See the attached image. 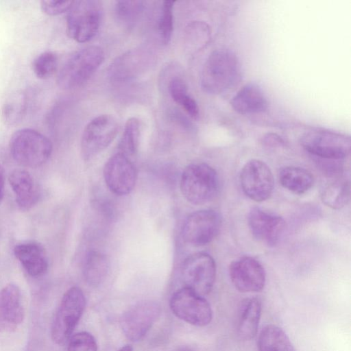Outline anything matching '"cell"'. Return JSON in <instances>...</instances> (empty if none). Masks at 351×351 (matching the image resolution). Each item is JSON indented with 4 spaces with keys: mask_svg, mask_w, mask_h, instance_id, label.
I'll return each mask as SVG.
<instances>
[{
    "mask_svg": "<svg viewBox=\"0 0 351 351\" xmlns=\"http://www.w3.org/2000/svg\"><path fill=\"white\" fill-rule=\"evenodd\" d=\"M241 77V66L230 49L213 51L206 60L200 75L202 89L209 95H219L235 86Z\"/></svg>",
    "mask_w": 351,
    "mask_h": 351,
    "instance_id": "6da1fadb",
    "label": "cell"
},
{
    "mask_svg": "<svg viewBox=\"0 0 351 351\" xmlns=\"http://www.w3.org/2000/svg\"><path fill=\"white\" fill-rule=\"evenodd\" d=\"M219 189L217 171L204 162L192 163L183 170L180 178V191L191 204L202 205L210 202Z\"/></svg>",
    "mask_w": 351,
    "mask_h": 351,
    "instance_id": "7a4b0ae2",
    "label": "cell"
},
{
    "mask_svg": "<svg viewBox=\"0 0 351 351\" xmlns=\"http://www.w3.org/2000/svg\"><path fill=\"white\" fill-rule=\"evenodd\" d=\"M10 154L19 164L35 168L45 164L52 152L50 140L37 130L23 128L16 131L10 140Z\"/></svg>",
    "mask_w": 351,
    "mask_h": 351,
    "instance_id": "3957f363",
    "label": "cell"
},
{
    "mask_svg": "<svg viewBox=\"0 0 351 351\" xmlns=\"http://www.w3.org/2000/svg\"><path fill=\"white\" fill-rule=\"evenodd\" d=\"M104 59V51L98 46H89L75 52L60 69L58 84L64 89L82 86L97 71Z\"/></svg>",
    "mask_w": 351,
    "mask_h": 351,
    "instance_id": "277c9868",
    "label": "cell"
},
{
    "mask_svg": "<svg viewBox=\"0 0 351 351\" xmlns=\"http://www.w3.org/2000/svg\"><path fill=\"white\" fill-rule=\"evenodd\" d=\"M85 306L86 298L80 288L73 287L65 292L51 324V336L54 343L63 345L69 340Z\"/></svg>",
    "mask_w": 351,
    "mask_h": 351,
    "instance_id": "5b68a950",
    "label": "cell"
},
{
    "mask_svg": "<svg viewBox=\"0 0 351 351\" xmlns=\"http://www.w3.org/2000/svg\"><path fill=\"white\" fill-rule=\"evenodd\" d=\"M101 19L100 1H73L66 19L67 32L71 38L78 43L88 42L97 34Z\"/></svg>",
    "mask_w": 351,
    "mask_h": 351,
    "instance_id": "8992f818",
    "label": "cell"
},
{
    "mask_svg": "<svg viewBox=\"0 0 351 351\" xmlns=\"http://www.w3.org/2000/svg\"><path fill=\"white\" fill-rule=\"evenodd\" d=\"M300 144L308 153L326 160H341L350 152V138L327 130L313 129L305 132Z\"/></svg>",
    "mask_w": 351,
    "mask_h": 351,
    "instance_id": "52a82bcc",
    "label": "cell"
},
{
    "mask_svg": "<svg viewBox=\"0 0 351 351\" xmlns=\"http://www.w3.org/2000/svg\"><path fill=\"white\" fill-rule=\"evenodd\" d=\"M216 263L208 253L196 252L187 256L180 269V278L184 287L201 295L212 290L216 278Z\"/></svg>",
    "mask_w": 351,
    "mask_h": 351,
    "instance_id": "ba28073f",
    "label": "cell"
},
{
    "mask_svg": "<svg viewBox=\"0 0 351 351\" xmlns=\"http://www.w3.org/2000/svg\"><path fill=\"white\" fill-rule=\"evenodd\" d=\"M169 306L178 318L195 326H207L213 319L209 302L203 295L186 287H183L173 293Z\"/></svg>",
    "mask_w": 351,
    "mask_h": 351,
    "instance_id": "9c48e42d",
    "label": "cell"
},
{
    "mask_svg": "<svg viewBox=\"0 0 351 351\" xmlns=\"http://www.w3.org/2000/svg\"><path fill=\"white\" fill-rule=\"evenodd\" d=\"M119 131L117 120L112 115L101 114L92 119L85 127L81 139V154L90 160L106 149Z\"/></svg>",
    "mask_w": 351,
    "mask_h": 351,
    "instance_id": "30bf717a",
    "label": "cell"
},
{
    "mask_svg": "<svg viewBox=\"0 0 351 351\" xmlns=\"http://www.w3.org/2000/svg\"><path fill=\"white\" fill-rule=\"evenodd\" d=\"M221 227V217L213 209H202L191 213L182 227L183 240L193 246L210 243L218 235Z\"/></svg>",
    "mask_w": 351,
    "mask_h": 351,
    "instance_id": "8fae6325",
    "label": "cell"
},
{
    "mask_svg": "<svg viewBox=\"0 0 351 351\" xmlns=\"http://www.w3.org/2000/svg\"><path fill=\"white\" fill-rule=\"evenodd\" d=\"M239 182L244 194L257 202L269 199L274 191L273 173L269 167L258 159H252L243 166Z\"/></svg>",
    "mask_w": 351,
    "mask_h": 351,
    "instance_id": "7c38bea8",
    "label": "cell"
},
{
    "mask_svg": "<svg viewBox=\"0 0 351 351\" xmlns=\"http://www.w3.org/2000/svg\"><path fill=\"white\" fill-rule=\"evenodd\" d=\"M161 313L160 304L154 301L139 302L122 315L120 325L125 337L136 342L144 338Z\"/></svg>",
    "mask_w": 351,
    "mask_h": 351,
    "instance_id": "4fadbf2b",
    "label": "cell"
},
{
    "mask_svg": "<svg viewBox=\"0 0 351 351\" xmlns=\"http://www.w3.org/2000/svg\"><path fill=\"white\" fill-rule=\"evenodd\" d=\"M103 175L108 189L119 196L130 193L137 180L135 166L129 157L120 152L114 154L106 161Z\"/></svg>",
    "mask_w": 351,
    "mask_h": 351,
    "instance_id": "5bb4252c",
    "label": "cell"
},
{
    "mask_svg": "<svg viewBox=\"0 0 351 351\" xmlns=\"http://www.w3.org/2000/svg\"><path fill=\"white\" fill-rule=\"evenodd\" d=\"M229 276L234 287L242 293L261 291L265 285L266 273L261 263L251 256H243L229 265Z\"/></svg>",
    "mask_w": 351,
    "mask_h": 351,
    "instance_id": "9a60e30c",
    "label": "cell"
},
{
    "mask_svg": "<svg viewBox=\"0 0 351 351\" xmlns=\"http://www.w3.org/2000/svg\"><path fill=\"white\" fill-rule=\"evenodd\" d=\"M153 61V54L148 49L135 48L114 60L108 68V74L114 82L130 81L146 71Z\"/></svg>",
    "mask_w": 351,
    "mask_h": 351,
    "instance_id": "2e32d148",
    "label": "cell"
},
{
    "mask_svg": "<svg viewBox=\"0 0 351 351\" xmlns=\"http://www.w3.org/2000/svg\"><path fill=\"white\" fill-rule=\"evenodd\" d=\"M247 224L253 237L269 247H274L279 243L285 230L282 217L259 207L251 208Z\"/></svg>",
    "mask_w": 351,
    "mask_h": 351,
    "instance_id": "e0dca14e",
    "label": "cell"
},
{
    "mask_svg": "<svg viewBox=\"0 0 351 351\" xmlns=\"http://www.w3.org/2000/svg\"><path fill=\"white\" fill-rule=\"evenodd\" d=\"M24 318V307L20 289L8 284L0 290V332L14 331Z\"/></svg>",
    "mask_w": 351,
    "mask_h": 351,
    "instance_id": "ac0fdd59",
    "label": "cell"
},
{
    "mask_svg": "<svg viewBox=\"0 0 351 351\" xmlns=\"http://www.w3.org/2000/svg\"><path fill=\"white\" fill-rule=\"evenodd\" d=\"M261 301L256 297L243 299L239 306L236 331L242 341L254 339L258 332L261 319Z\"/></svg>",
    "mask_w": 351,
    "mask_h": 351,
    "instance_id": "d6986e66",
    "label": "cell"
},
{
    "mask_svg": "<svg viewBox=\"0 0 351 351\" xmlns=\"http://www.w3.org/2000/svg\"><path fill=\"white\" fill-rule=\"evenodd\" d=\"M230 104L237 112L242 114L263 112L268 107L262 88L254 82L242 86L232 98Z\"/></svg>",
    "mask_w": 351,
    "mask_h": 351,
    "instance_id": "ffe728a7",
    "label": "cell"
},
{
    "mask_svg": "<svg viewBox=\"0 0 351 351\" xmlns=\"http://www.w3.org/2000/svg\"><path fill=\"white\" fill-rule=\"evenodd\" d=\"M14 253L30 276L38 277L47 270V254L41 244L34 241L20 243L14 247Z\"/></svg>",
    "mask_w": 351,
    "mask_h": 351,
    "instance_id": "44dd1931",
    "label": "cell"
},
{
    "mask_svg": "<svg viewBox=\"0 0 351 351\" xmlns=\"http://www.w3.org/2000/svg\"><path fill=\"white\" fill-rule=\"evenodd\" d=\"M8 180L21 208L28 209L36 203L38 192L28 171L22 169H14L10 173Z\"/></svg>",
    "mask_w": 351,
    "mask_h": 351,
    "instance_id": "7402d4cb",
    "label": "cell"
},
{
    "mask_svg": "<svg viewBox=\"0 0 351 351\" xmlns=\"http://www.w3.org/2000/svg\"><path fill=\"white\" fill-rule=\"evenodd\" d=\"M278 179L285 189L298 195L307 192L314 182L313 176L309 171L293 166L282 168L279 172Z\"/></svg>",
    "mask_w": 351,
    "mask_h": 351,
    "instance_id": "603a6c76",
    "label": "cell"
},
{
    "mask_svg": "<svg viewBox=\"0 0 351 351\" xmlns=\"http://www.w3.org/2000/svg\"><path fill=\"white\" fill-rule=\"evenodd\" d=\"M109 269L110 261L105 254L97 250L87 253L83 265V276L88 285L97 287L102 283Z\"/></svg>",
    "mask_w": 351,
    "mask_h": 351,
    "instance_id": "cb8c5ba5",
    "label": "cell"
},
{
    "mask_svg": "<svg viewBox=\"0 0 351 351\" xmlns=\"http://www.w3.org/2000/svg\"><path fill=\"white\" fill-rule=\"evenodd\" d=\"M258 351H295L286 334L279 326L267 324L261 330L257 341Z\"/></svg>",
    "mask_w": 351,
    "mask_h": 351,
    "instance_id": "d4e9b609",
    "label": "cell"
},
{
    "mask_svg": "<svg viewBox=\"0 0 351 351\" xmlns=\"http://www.w3.org/2000/svg\"><path fill=\"white\" fill-rule=\"evenodd\" d=\"M169 91L173 100L192 119H198L199 116L198 105L189 95L187 86L181 78L178 77L171 78L169 83Z\"/></svg>",
    "mask_w": 351,
    "mask_h": 351,
    "instance_id": "484cf974",
    "label": "cell"
},
{
    "mask_svg": "<svg viewBox=\"0 0 351 351\" xmlns=\"http://www.w3.org/2000/svg\"><path fill=\"white\" fill-rule=\"evenodd\" d=\"M350 197V182L337 180L329 184L321 194L322 202L332 209H340L346 206Z\"/></svg>",
    "mask_w": 351,
    "mask_h": 351,
    "instance_id": "4316f807",
    "label": "cell"
},
{
    "mask_svg": "<svg viewBox=\"0 0 351 351\" xmlns=\"http://www.w3.org/2000/svg\"><path fill=\"white\" fill-rule=\"evenodd\" d=\"M210 38V27L204 21H192L185 28L184 44L192 51L204 48L209 43Z\"/></svg>",
    "mask_w": 351,
    "mask_h": 351,
    "instance_id": "83f0119b",
    "label": "cell"
},
{
    "mask_svg": "<svg viewBox=\"0 0 351 351\" xmlns=\"http://www.w3.org/2000/svg\"><path fill=\"white\" fill-rule=\"evenodd\" d=\"M140 138V122L131 117L125 123L123 133L119 144V152L129 157L134 156L138 149Z\"/></svg>",
    "mask_w": 351,
    "mask_h": 351,
    "instance_id": "f1b7e54d",
    "label": "cell"
},
{
    "mask_svg": "<svg viewBox=\"0 0 351 351\" xmlns=\"http://www.w3.org/2000/svg\"><path fill=\"white\" fill-rule=\"evenodd\" d=\"M143 9L141 1H118L115 13L118 20L125 25H132L139 17Z\"/></svg>",
    "mask_w": 351,
    "mask_h": 351,
    "instance_id": "f546056e",
    "label": "cell"
},
{
    "mask_svg": "<svg viewBox=\"0 0 351 351\" xmlns=\"http://www.w3.org/2000/svg\"><path fill=\"white\" fill-rule=\"evenodd\" d=\"M58 66V58L52 51H45L39 54L32 62V70L40 79H47L56 72Z\"/></svg>",
    "mask_w": 351,
    "mask_h": 351,
    "instance_id": "4dcf8cb0",
    "label": "cell"
},
{
    "mask_svg": "<svg viewBox=\"0 0 351 351\" xmlns=\"http://www.w3.org/2000/svg\"><path fill=\"white\" fill-rule=\"evenodd\" d=\"M26 110L25 98L23 95L14 96L4 104L1 117L5 123L12 125L22 119Z\"/></svg>",
    "mask_w": 351,
    "mask_h": 351,
    "instance_id": "1f68e13d",
    "label": "cell"
},
{
    "mask_svg": "<svg viewBox=\"0 0 351 351\" xmlns=\"http://www.w3.org/2000/svg\"><path fill=\"white\" fill-rule=\"evenodd\" d=\"M173 1H165L161 6L158 21V32L162 41L168 44L171 40L173 32Z\"/></svg>",
    "mask_w": 351,
    "mask_h": 351,
    "instance_id": "d6a6232c",
    "label": "cell"
},
{
    "mask_svg": "<svg viewBox=\"0 0 351 351\" xmlns=\"http://www.w3.org/2000/svg\"><path fill=\"white\" fill-rule=\"evenodd\" d=\"M67 351H97V343L91 334L80 332L69 339Z\"/></svg>",
    "mask_w": 351,
    "mask_h": 351,
    "instance_id": "836d02e7",
    "label": "cell"
},
{
    "mask_svg": "<svg viewBox=\"0 0 351 351\" xmlns=\"http://www.w3.org/2000/svg\"><path fill=\"white\" fill-rule=\"evenodd\" d=\"M73 1L43 0L40 3L42 10L48 15H58L70 10Z\"/></svg>",
    "mask_w": 351,
    "mask_h": 351,
    "instance_id": "e575fe53",
    "label": "cell"
},
{
    "mask_svg": "<svg viewBox=\"0 0 351 351\" xmlns=\"http://www.w3.org/2000/svg\"><path fill=\"white\" fill-rule=\"evenodd\" d=\"M263 145L268 147H280L285 145V141L279 135L274 133H267L261 139Z\"/></svg>",
    "mask_w": 351,
    "mask_h": 351,
    "instance_id": "d590c367",
    "label": "cell"
},
{
    "mask_svg": "<svg viewBox=\"0 0 351 351\" xmlns=\"http://www.w3.org/2000/svg\"><path fill=\"white\" fill-rule=\"evenodd\" d=\"M5 188V173L4 169L0 165V202L2 200L4 195Z\"/></svg>",
    "mask_w": 351,
    "mask_h": 351,
    "instance_id": "8d00e7d4",
    "label": "cell"
},
{
    "mask_svg": "<svg viewBox=\"0 0 351 351\" xmlns=\"http://www.w3.org/2000/svg\"><path fill=\"white\" fill-rule=\"evenodd\" d=\"M176 351H195L193 348L191 347L184 346L178 348Z\"/></svg>",
    "mask_w": 351,
    "mask_h": 351,
    "instance_id": "74e56055",
    "label": "cell"
},
{
    "mask_svg": "<svg viewBox=\"0 0 351 351\" xmlns=\"http://www.w3.org/2000/svg\"><path fill=\"white\" fill-rule=\"evenodd\" d=\"M118 351H133V349L130 345H125L121 347Z\"/></svg>",
    "mask_w": 351,
    "mask_h": 351,
    "instance_id": "f35d334b",
    "label": "cell"
}]
</instances>
